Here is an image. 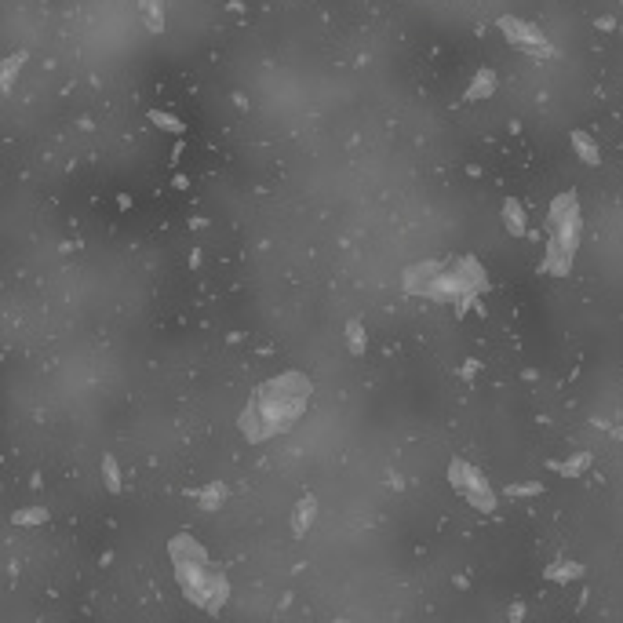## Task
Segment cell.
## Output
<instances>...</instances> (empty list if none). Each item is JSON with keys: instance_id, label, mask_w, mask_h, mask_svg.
Instances as JSON below:
<instances>
[{"instance_id": "6da1fadb", "label": "cell", "mask_w": 623, "mask_h": 623, "mask_svg": "<svg viewBox=\"0 0 623 623\" xmlns=\"http://www.w3.org/2000/svg\"><path fill=\"white\" fill-rule=\"evenodd\" d=\"M449 478H452V488L460 492V496H467V503H474L478 510H496V496H492V488L488 481L481 478V470L478 467H470L463 460H452L449 463Z\"/></svg>"}, {"instance_id": "7a4b0ae2", "label": "cell", "mask_w": 623, "mask_h": 623, "mask_svg": "<svg viewBox=\"0 0 623 623\" xmlns=\"http://www.w3.org/2000/svg\"><path fill=\"white\" fill-rule=\"evenodd\" d=\"M500 29H503L507 41L518 44V48H528V51H536V55H547V51H551V44H543L540 29L528 26V22H521V18H514V15H503V18H500Z\"/></svg>"}, {"instance_id": "3957f363", "label": "cell", "mask_w": 623, "mask_h": 623, "mask_svg": "<svg viewBox=\"0 0 623 623\" xmlns=\"http://www.w3.org/2000/svg\"><path fill=\"white\" fill-rule=\"evenodd\" d=\"M441 273V263H416L405 270V292L409 296H427V288L434 285V278Z\"/></svg>"}, {"instance_id": "277c9868", "label": "cell", "mask_w": 623, "mask_h": 623, "mask_svg": "<svg viewBox=\"0 0 623 623\" xmlns=\"http://www.w3.org/2000/svg\"><path fill=\"white\" fill-rule=\"evenodd\" d=\"M569 266H573V252L565 248L558 237H551V245H547V263H543V270H547V273H558V278H561V273H569Z\"/></svg>"}, {"instance_id": "5b68a950", "label": "cell", "mask_w": 623, "mask_h": 623, "mask_svg": "<svg viewBox=\"0 0 623 623\" xmlns=\"http://www.w3.org/2000/svg\"><path fill=\"white\" fill-rule=\"evenodd\" d=\"M569 219H576V197L573 193H561L554 205H551V215H547V226L558 230L561 223H569Z\"/></svg>"}, {"instance_id": "8992f818", "label": "cell", "mask_w": 623, "mask_h": 623, "mask_svg": "<svg viewBox=\"0 0 623 623\" xmlns=\"http://www.w3.org/2000/svg\"><path fill=\"white\" fill-rule=\"evenodd\" d=\"M503 223H507L510 237H525V230H528V226H525V212H521V205H518L514 197L503 205Z\"/></svg>"}, {"instance_id": "52a82bcc", "label": "cell", "mask_w": 623, "mask_h": 623, "mask_svg": "<svg viewBox=\"0 0 623 623\" xmlns=\"http://www.w3.org/2000/svg\"><path fill=\"white\" fill-rule=\"evenodd\" d=\"M314 514H317V503H314V496H306V500L299 503V510H296V521H292V533H296V536H303L306 528H310V521H314Z\"/></svg>"}, {"instance_id": "ba28073f", "label": "cell", "mask_w": 623, "mask_h": 623, "mask_svg": "<svg viewBox=\"0 0 623 623\" xmlns=\"http://www.w3.org/2000/svg\"><path fill=\"white\" fill-rule=\"evenodd\" d=\"M492 91H496V77H492L488 69H481V73H478V81L467 88V99H470V102H478V99L492 95Z\"/></svg>"}, {"instance_id": "9c48e42d", "label": "cell", "mask_w": 623, "mask_h": 623, "mask_svg": "<svg viewBox=\"0 0 623 623\" xmlns=\"http://www.w3.org/2000/svg\"><path fill=\"white\" fill-rule=\"evenodd\" d=\"M150 121L160 128V132H172V135H182V132H186V128H182V121L172 117V114H164V109H150Z\"/></svg>"}, {"instance_id": "30bf717a", "label": "cell", "mask_w": 623, "mask_h": 623, "mask_svg": "<svg viewBox=\"0 0 623 623\" xmlns=\"http://www.w3.org/2000/svg\"><path fill=\"white\" fill-rule=\"evenodd\" d=\"M573 146H576V153L587 160V164H598V160H601V157H598V146H594L587 135H583V132H573Z\"/></svg>"}, {"instance_id": "8fae6325", "label": "cell", "mask_w": 623, "mask_h": 623, "mask_svg": "<svg viewBox=\"0 0 623 623\" xmlns=\"http://www.w3.org/2000/svg\"><path fill=\"white\" fill-rule=\"evenodd\" d=\"M142 15H146V26H150L153 33L164 29V11H160L157 0H142Z\"/></svg>"}, {"instance_id": "7c38bea8", "label": "cell", "mask_w": 623, "mask_h": 623, "mask_svg": "<svg viewBox=\"0 0 623 623\" xmlns=\"http://www.w3.org/2000/svg\"><path fill=\"white\" fill-rule=\"evenodd\" d=\"M226 500V485H208L205 492H200V503H205V510H219V503Z\"/></svg>"}, {"instance_id": "4fadbf2b", "label": "cell", "mask_w": 623, "mask_h": 623, "mask_svg": "<svg viewBox=\"0 0 623 623\" xmlns=\"http://www.w3.org/2000/svg\"><path fill=\"white\" fill-rule=\"evenodd\" d=\"M346 339H350V350H354V354H364V346H369L361 321H350V324H346Z\"/></svg>"}, {"instance_id": "5bb4252c", "label": "cell", "mask_w": 623, "mask_h": 623, "mask_svg": "<svg viewBox=\"0 0 623 623\" xmlns=\"http://www.w3.org/2000/svg\"><path fill=\"white\" fill-rule=\"evenodd\" d=\"M102 474H106V488L109 492H121V474H117L114 456H102Z\"/></svg>"}, {"instance_id": "9a60e30c", "label": "cell", "mask_w": 623, "mask_h": 623, "mask_svg": "<svg viewBox=\"0 0 623 623\" xmlns=\"http://www.w3.org/2000/svg\"><path fill=\"white\" fill-rule=\"evenodd\" d=\"M587 463H591V456H587V452H580V456H573L569 463H558V474H569V478H573V474L587 470Z\"/></svg>"}, {"instance_id": "2e32d148", "label": "cell", "mask_w": 623, "mask_h": 623, "mask_svg": "<svg viewBox=\"0 0 623 623\" xmlns=\"http://www.w3.org/2000/svg\"><path fill=\"white\" fill-rule=\"evenodd\" d=\"M580 573H583V565H573V561H569V565H561V569H558V565H554V569H547V580H561V583H565V580H576Z\"/></svg>"}, {"instance_id": "e0dca14e", "label": "cell", "mask_w": 623, "mask_h": 623, "mask_svg": "<svg viewBox=\"0 0 623 623\" xmlns=\"http://www.w3.org/2000/svg\"><path fill=\"white\" fill-rule=\"evenodd\" d=\"M15 525H33V521H48V510L44 507H36V510H18V514L11 518Z\"/></svg>"}, {"instance_id": "ac0fdd59", "label": "cell", "mask_w": 623, "mask_h": 623, "mask_svg": "<svg viewBox=\"0 0 623 623\" xmlns=\"http://www.w3.org/2000/svg\"><path fill=\"white\" fill-rule=\"evenodd\" d=\"M26 62V51H18V55H11V59L4 62V88H11V81H15V73H18V66Z\"/></svg>"}, {"instance_id": "d6986e66", "label": "cell", "mask_w": 623, "mask_h": 623, "mask_svg": "<svg viewBox=\"0 0 623 623\" xmlns=\"http://www.w3.org/2000/svg\"><path fill=\"white\" fill-rule=\"evenodd\" d=\"M510 492H514V496H521V492H540V485H536V481H533V485H514Z\"/></svg>"}]
</instances>
